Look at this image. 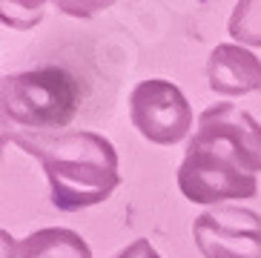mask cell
<instances>
[{
  "mask_svg": "<svg viewBox=\"0 0 261 258\" xmlns=\"http://www.w3.org/2000/svg\"><path fill=\"white\" fill-rule=\"evenodd\" d=\"M9 141L43 164L52 204L63 213H77L107 201L121 184L118 152L112 141L86 129L63 132H12Z\"/></svg>",
  "mask_w": 261,
  "mask_h": 258,
  "instance_id": "obj_1",
  "label": "cell"
},
{
  "mask_svg": "<svg viewBox=\"0 0 261 258\" xmlns=\"http://www.w3.org/2000/svg\"><path fill=\"white\" fill-rule=\"evenodd\" d=\"M81 84L66 69L40 66L15 72L0 81L3 121L17 123L26 132H63L81 109Z\"/></svg>",
  "mask_w": 261,
  "mask_h": 258,
  "instance_id": "obj_2",
  "label": "cell"
},
{
  "mask_svg": "<svg viewBox=\"0 0 261 258\" xmlns=\"http://www.w3.org/2000/svg\"><path fill=\"white\" fill-rule=\"evenodd\" d=\"M178 190L192 204H218L221 201H244L255 198L258 181L255 175L244 172L232 161L218 155L210 146L190 141L187 155L178 167Z\"/></svg>",
  "mask_w": 261,
  "mask_h": 258,
  "instance_id": "obj_3",
  "label": "cell"
},
{
  "mask_svg": "<svg viewBox=\"0 0 261 258\" xmlns=\"http://www.w3.org/2000/svg\"><path fill=\"white\" fill-rule=\"evenodd\" d=\"M129 118L141 135L155 146L181 144L190 135L192 107L172 81L149 78L129 95Z\"/></svg>",
  "mask_w": 261,
  "mask_h": 258,
  "instance_id": "obj_4",
  "label": "cell"
},
{
  "mask_svg": "<svg viewBox=\"0 0 261 258\" xmlns=\"http://www.w3.org/2000/svg\"><path fill=\"white\" fill-rule=\"evenodd\" d=\"M192 141L210 146L244 172H261V123L232 104H215L198 115Z\"/></svg>",
  "mask_w": 261,
  "mask_h": 258,
  "instance_id": "obj_5",
  "label": "cell"
},
{
  "mask_svg": "<svg viewBox=\"0 0 261 258\" xmlns=\"http://www.w3.org/2000/svg\"><path fill=\"white\" fill-rule=\"evenodd\" d=\"M204 258H261V215L241 207H215L192 221Z\"/></svg>",
  "mask_w": 261,
  "mask_h": 258,
  "instance_id": "obj_6",
  "label": "cell"
},
{
  "mask_svg": "<svg viewBox=\"0 0 261 258\" xmlns=\"http://www.w3.org/2000/svg\"><path fill=\"white\" fill-rule=\"evenodd\" d=\"M210 89L221 98H241L261 89V58L247 46L218 43L207 61Z\"/></svg>",
  "mask_w": 261,
  "mask_h": 258,
  "instance_id": "obj_7",
  "label": "cell"
},
{
  "mask_svg": "<svg viewBox=\"0 0 261 258\" xmlns=\"http://www.w3.org/2000/svg\"><path fill=\"white\" fill-rule=\"evenodd\" d=\"M20 258H92V250L75 229L46 227L20 241Z\"/></svg>",
  "mask_w": 261,
  "mask_h": 258,
  "instance_id": "obj_8",
  "label": "cell"
},
{
  "mask_svg": "<svg viewBox=\"0 0 261 258\" xmlns=\"http://www.w3.org/2000/svg\"><path fill=\"white\" fill-rule=\"evenodd\" d=\"M227 29L238 40V46H258L261 49V0L236 3Z\"/></svg>",
  "mask_w": 261,
  "mask_h": 258,
  "instance_id": "obj_9",
  "label": "cell"
},
{
  "mask_svg": "<svg viewBox=\"0 0 261 258\" xmlns=\"http://www.w3.org/2000/svg\"><path fill=\"white\" fill-rule=\"evenodd\" d=\"M115 258H161V255H158V250H155L146 238H135V241H132L126 250L118 252Z\"/></svg>",
  "mask_w": 261,
  "mask_h": 258,
  "instance_id": "obj_10",
  "label": "cell"
}]
</instances>
